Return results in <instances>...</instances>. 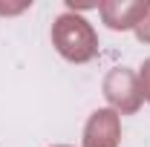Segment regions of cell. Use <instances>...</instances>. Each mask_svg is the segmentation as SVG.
Here are the masks:
<instances>
[{
    "label": "cell",
    "mask_w": 150,
    "mask_h": 147,
    "mask_svg": "<svg viewBox=\"0 0 150 147\" xmlns=\"http://www.w3.org/2000/svg\"><path fill=\"white\" fill-rule=\"evenodd\" d=\"M52 43L61 52V58L72 64H87L98 55V35L95 29L75 12L58 15L52 23Z\"/></svg>",
    "instance_id": "obj_1"
},
{
    "label": "cell",
    "mask_w": 150,
    "mask_h": 147,
    "mask_svg": "<svg viewBox=\"0 0 150 147\" xmlns=\"http://www.w3.org/2000/svg\"><path fill=\"white\" fill-rule=\"evenodd\" d=\"M104 98L110 101V107L121 115H133L142 107V87H139V75L127 66H115L104 78Z\"/></svg>",
    "instance_id": "obj_2"
},
{
    "label": "cell",
    "mask_w": 150,
    "mask_h": 147,
    "mask_svg": "<svg viewBox=\"0 0 150 147\" xmlns=\"http://www.w3.org/2000/svg\"><path fill=\"white\" fill-rule=\"evenodd\" d=\"M98 12L112 32H127L150 15V0H104L98 3Z\"/></svg>",
    "instance_id": "obj_3"
},
{
    "label": "cell",
    "mask_w": 150,
    "mask_h": 147,
    "mask_svg": "<svg viewBox=\"0 0 150 147\" xmlns=\"http://www.w3.org/2000/svg\"><path fill=\"white\" fill-rule=\"evenodd\" d=\"M121 118L115 110H95L84 127V147H118Z\"/></svg>",
    "instance_id": "obj_4"
},
{
    "label": "cell",
    "mask_w": 150,
    "mask_h": 147,
    "mask_svg": "<svg viewBox=\"0 0 150 147\" xmlns=\"http://www.w3.org/2000/svg\"><path fill=\"white\" fill-rule=\"evenodd\" d=\"M139 87H142V98L150 101V58L142 64V72H139Z\"/></svg>",
    "instance_id": "obj_5"
},
{
    "label": "cell",
    "mask_w": 150,
    "mask_h": 147,
    "mask_svg": "<svg viewBox=\"0 0 150 147\" xmlns=\"http://www.w3.org/2000/svg\"><path fill=\"white\" fill-rule=\"evenodd\" d=\"M136 37H139L142 43H150V15L142 20L139 26H136Z\"/></svg>",
    "instance_id": "obj_6"
},
{
    "label": "cell",
    "mask_w": 150,
    "mask_h": 147,
    "mask_svg": "<svg viewBox=\"0 0 150 147\" xmlns=\"http://www.w3.org/2000/svg\"><path fill=\"white\" fill-rule=\"evenodd\" d=\"M32 3H20V6H0V15H18L23 9H29Z\"/></svg>",
    "instance_id": "obj_7"
},
{
    "label": "cell",
    "mask_w": 150,
    "mask_h": 147,
    "mask_svg": "<svg viewBox=\"0 0 150 147\" xmlns=\"http://www.w3.org/2000/svg\"><path fill=\"white\" fill-rule=\"evenodd\" d=\"M58 147H67V144H58Z\"/></svg>",
    "instance_id": "obj_8"
}]
</instances>
